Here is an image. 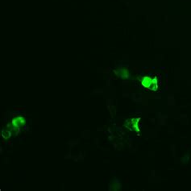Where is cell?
I'll list each match as a JSON object with an SVG mask.
<instances>
[{"instance_id": "6da1fadb", "label": "cell", "mask_w": 191, "mask_h": 191, "mask_svg": "<svg viewBox=\"0 0 191 191\" xmlns=\"http://www.w3.org/2000/svg\"><path fill=\"white\" fill-rule=\"evenodd\" d=\"M142 85L144 87L148 88L151 90H156L158 88L157 78H150V77H144L142 79Z\"/></svg>"}, {"instance_id": "7a4b0ae2", "label": "cell", "mask_w": 191, "mask_h": 191, "mask_svg": "<svg viewBox=\"0 0 191 191\" xmlns=\"http://www.w3.org/2000/svg\"><path fill=\"white\" fill-rule=\"evenodd\" d=\"M12 123L18 127H24L26 123V119L23 116H17V117L12 119Z\"/></svg>"}, {"instance_id": "3957f363", "label": "cell", "mask_w": 191, "mask_h": 191, "mask_svg": "<svg viewBox=\"0 0 191 191\" xmlns=\"http://www.w3.org/2000/svg\"><path fill=\"white\" fill-rule=\"evenodd\" d=\"M2 137H4L5 139H7V138H9L11 136H12V133H11L10 131H7V130H4V131H2Z\"/></svg>"}]
</instances>
